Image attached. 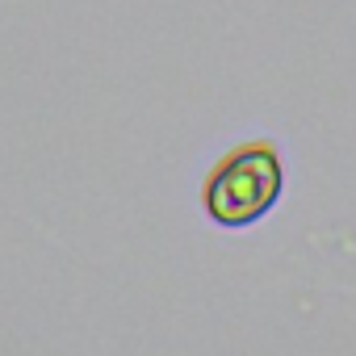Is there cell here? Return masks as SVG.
Masks as SVG:
<instances>
[{"label": "cell", "instance_id": "obj_1", "mask_svg": "<svg viewBox=\"0 0 356 356\" xmlns=\"http://www.w3.org/2000/svg\"><path fill=\"white\" fill-rule=\"evenodd\" d=\"M285 172L273 147H243L235 151L206 185V210L218 227H248L268 214L281 197Z\"/></svg>", "mask_w": 356, "mask_h": 356}]
</instances>
